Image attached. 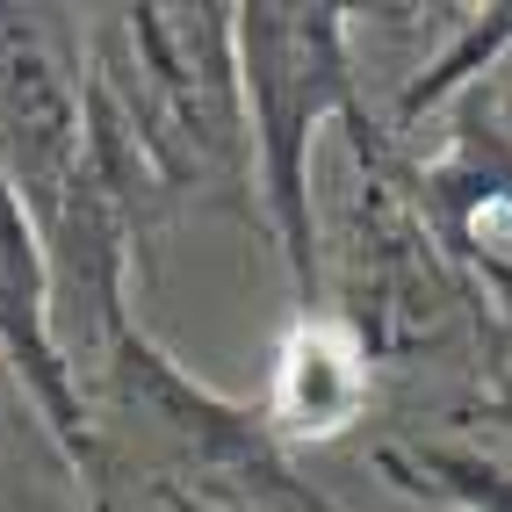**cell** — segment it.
Masks as SVG:
<instances>
[{"label":"cell","instance_id":"obj_1","mask_svg":"<svg viewBox=\"0 0 512 512\" xmlns=\"http://www.w3.org/2000/svg\"><path fill=\"white\" fill-rule=\"evenodd\" d=\"M238 87L253 101V145L267 210L282 231L303 318H318V231H311V138L325 116H361L339 8H238Z\"/></svg>","mask_w":512,"mask_h":512},{"label":"cell","instance_id":"obj_2","mask_svg":"<svg viewBox=\"0 0 512 512\" xmlns=\"http://www.w3.org/2000/svg\"><path fill=\"white\" fill-rule=\"evenodd\" d=\"M0 354L15 361V375L29 383V397L44 404V419L58 426L65 448L94 455L80 390H73V354H65L58 318H51V260H44L37 217L22 210L8 166H0Z\"/></svg>","mask_w":512,"mask_h":512},{"label":"cell","instance_id":"obj_4","mask_svg":"<svg viewBox=\"0 0 512 512\" xmlns=\"http://www.w3.org/2000/svg\"><path fill=\"white\" fill-rule=\"evenodd\" d=\"M375 361L339 318H296L275 361V390H267L260 426L275 440H332L368 412Z\"/></svg>","mask_w":512,"mask_h":512},{"label":"cell","instance_id":"obj_3","mask_svg":"<svg viewBox=\"0 0 512 512\" xmlns=\"http://www.w3.org/2000/svg\"><path fill=\"white\" fill-rule=\"evenodd\" d=\"M412 202L433 246H448L512 311V145L498 138V123L476 130L469 116L448 159L412 166Z\"/></svg>","mask_w":512,"mask_h":512},{"label":"cell","instance_id":"obj_5","mask_svg":"<svg viewBox=\"0 0 512 512\" xmlns=\"http://www.w3.org/2000/svg\"><path fill=\"white\" fill-rule=\"evenodd\" d=\"M383 476L397 491H412L426 505L448 512H512V462L476 455V448H404V440H383L375 448Z\"/></svg>","mask_w":512,"mask_h":512}]
</instances>
